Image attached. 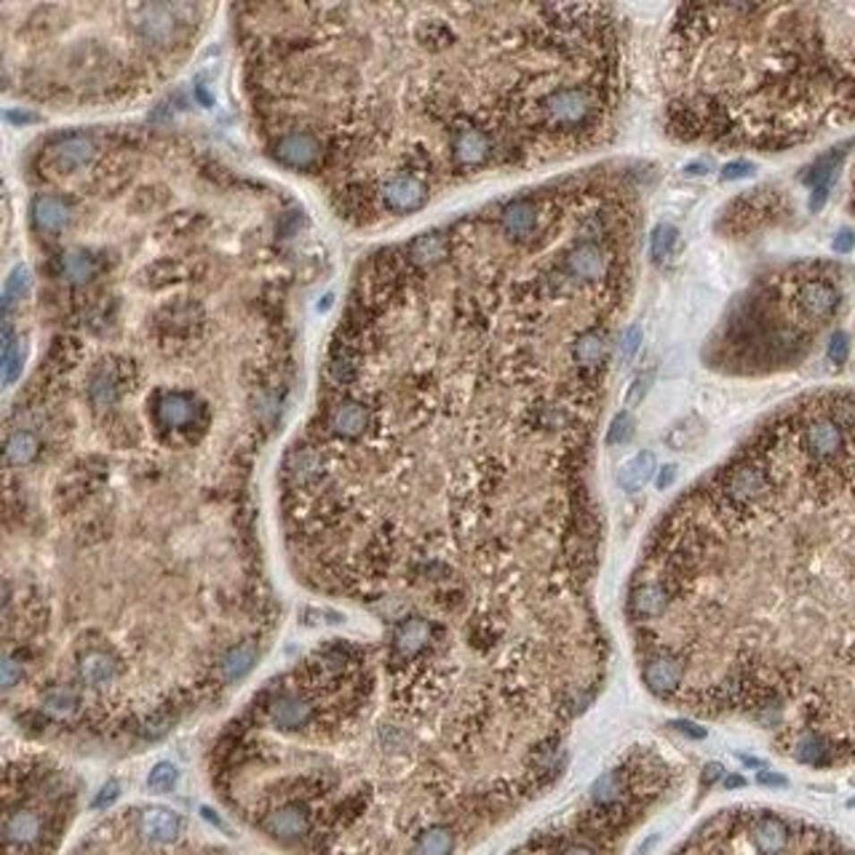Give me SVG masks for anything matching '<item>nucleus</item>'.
<instances>
[{"label": "nucleus", "mask_w": 855, "mask_h": 855, "mask_svg": "<svg viewBox=\"0 0 855 855\" xmlns=\"http://www.w3.org/2000/svg\"><path fill=\"white\" fill-rule=\"evenodd\" d=\"M596 110V99L588 89L583 86H564L551 91L543 99V115L545 124L556 126V129H572V126H583Z\"/></svg>", "instance_id": "obj_1"}, {"label": "nucleus", "mask_w": 855, "mask_h": 855, "mask_svg": "<svg viewBox=\"0 0 855 855\" xmlns=\"http://www.w3.org/2000/svg\"><path fill=\"white\" fill-rule=\"evenodd\" d=\"M436 626L425 618H406L396 626L393 631V645H390V655L398 666H406L409 661H415L417 655L431 653L433 642H436ZM393 663V666H396Z\"/></svg>", "instance_id": "obj_2"}, {"label": "nucleus", "mask_w": 855, "mask_h": 855, "mask_svg": "<svg viewBox=\"0 0 855 855\" xmlns=\"http://www.w3.org/2000/svg\"><path fill=\"white\" fill-rule=\"evenodd\" d=\"M607 252L596 241H580L564 257V273L572 281H599L607 273Z\"/></svg>", "instance_id": "obj_3"}, {"label": "nucleus", "mask_w": 855, "mask_h": 855, "mask_svg": "<svg viewBox=\"0 0 855 855\" xmlns=\"http://www.w3.org/2000/svg\"><path fill=\"white\" fill-rule=\"evenodd\" d=\"M797 303L805 319L810 321H826L834 316L840 305V292L829 281H805L797 292Z\"/></svg>", "instance_id": "obj_4"}, {"label": "nucleus", "mask_w": 855, "mask_h": 855, "mask_svg": "<svg viewBox=\"0 0 855 855\" xmlns=\"http://www.w3.org/2000/svg\"><path fill=\"white\" fill-rule=\"evenodd\" d=\"M179 8L176 5H140L137 8V19H134V27L137 32L148 40V43H156V46H167L176 30V13Z\"/></svg>", "instance_id": "obj_5"}, {"label": "nucleus", "mask_w": 855, "mask_h": 855, "mask_svg": "<svg viewBox=\"0 0 855 855\" xmlns=\"http://www.w3.org/2000/svg\"><path fill=\"white\" fill-rule=\"evenodd\" d=\"M428 187L420 176L412 174H396L382 184V201L393 211H415L425 203Z\"/></svg>", "instance_id": "obj_6"}, {"label": "nucleus", "mask_w": 855, "mask_h": 855, "mask_svg": "<svg viewBox=\"0 0 855 855\" xmlns=\"http://www.w3.org/2000/svg\"><path fill=\"white\" fill-rule=\"evenodd\" d=\"M492 153V140L490 134H484L482 129H457L455 137H452V158L466 167V169H474V167H482Z\"/></svg>", "instance_id": "obj_7"}, {"label": "nucleus", "mask_w": 855, "mask_h": 855, "mask_svg": "<svg viewBox=\"0 0 855 855\" xmlns=\"http://www.w3.org/2000/svg\"><path fill=\"white\" fill-rule=\"evenodd\" d=\"M140 834L148 842H158V845H171L179 840L182 834V818L171 810L164 808H148L140 813Z\"/></svg>", "instance_id": "obj_8"}, {"label": "nucleus", "mask_w": 855, "mask_h": 855, "mask_svg": "<svg viewBox=\"0 0 855 855\" xmlns=\"http://www.w3.org/2000/svg\"><path fill=\"white\" fill-rule=\"evenodd\" d=\"M319 140L308 132H292V134H284L276 145V156L286 164V167H295V169H308L316 164L319 158Z\"/></svg>", "instance_id": "obj_9"}, {"label": "nucleus", "mask_w": 855, "mask_h": 855, "mask_svg": "<svg viewBox=\"0 0 855 855\" xmlns=\"http://www.w3.org/2000/svg\"><path fill=\"white\" fill-rule=\"evenodd\" d=\"M94 153H97V145L91 137L73 134L51 148V164L56 171H75L86 167L94 158Z\"/></svg>", "instance_id": "obj_10"}, {"label": "nucleus", "mask_w": 855, "mask_h": 855, "mask_svg": "<svg viewBox=\"0 0 855 855\" xmlns=\"http://www.w3.org/2000/svg\"><path fill=\"white\" fill-rule=\"evenodd\" d=\"M198 409H201V406H198L190 396H184V393H167V396H161V398L156 401V423H158L161 428H169V431L190 428L192 420H195V415H198Z\"/></svg>", "instance_id": "obj_11"}, {"label": "nucleus", "mask_w": 855, "mask_h": 855, "mask_svg": "<svg viewBox=\"0 0 855 855\" xmlns=\"http://www.w3.org/2000/svg\"><path fill=\"white\" fill-rule=\"evenodd\" d=\"M311 703L305 697H297V695H281V697H273L270 705H268V716L273 719V724L278 730H300L311 722Z\"/></svg>", "instance_id": "obj_12"}, {"label": "nucleus", "mask_w": 855, "mask_h": 855, "mask_svg": "<svg viewBox=\"0 0 855 855\" xmlns=\"http://www.w3.org/2000/svg\"><path fill=\"white\" fill-rule=\"evenodd\" d=\"M262 829H265L268 834L278 837V840H300V837L308 834L311 821H308V816H305L303 808L286 805V808L273 810L268 818H262Z\"/></svg>", "instance_id": "obj_13"}, {"label": "nucleus", "mask_w": 855, "mask_h": 855, "mask_svg": "<svg viewBox=\"0 0 855 855\" xmlns=\"http://www.w3.org/2000/svg\"><path fill=\"white\" fill-rule=\"evenodd\" d=\"M3 834H5V842L13 848V845H32L43 837V821L38 813L32 810H13L8 813L5 818V826H3Z\"/></svg>", "instance_id": "obj_14"}, {"label": "nucleus", "mask_w": 855, "mask_h": 855, "mask_svg": "<svg viewBox=\"0 0 855 855\" xmlns=\"http://www.w3.org/2000/svg\"><path fill=\"white\" fill-rule=\"evenodd\" d=\"M369 425V409L358 401H340L329 415V428L342 439H358Z\"/></svg>", "instance_id": "obj_15"}, {"label": "nucleus", "mask_w": 855, "mask_h": 855, "mask_svg": "<svg viewBox=\"0 0 855 855\" xmlns=\"http://www.w3.org/2000/svg\"><path fill=\"white\" fill-rule=\"evenodd\" d=\"M32 219H35L38 230L56 233L70 222V206L56 195H38L32 203Z\"/></svg>", "instance_id": "obj_16"}, {"label": "nucleus", "mask_w": 855, "mask_h": 855, "mask_svg": "<svg viewBox=\"0 0 855 855\" xmlns=\"http://www.w3.org/2000/svg\"><path fill=\"white\" fill-rule=\"evenodd\" d=\"M572 358L580 369H599L607 361V338L599 329H586L572 342Z\"/></svg>", "instance_id": "obj_17"}, {"label": "nucleus", "mask_w": 855, "mask_h": 855, "mask_svg": "<svg viewBox=\"0 0 855 855\" xmlns=\"http://www.w3.org/2000/svg\"><path fill=\"white\" fill-rule=\"evenodd\" d=\"M78 674L81 680L91 687H107L118 674V663L113 661V655L105 653H86L78 661Z\"/></svg>", "instance_id": "obj_18"}, {"label": "nucleus", "mask_w": 855, "mask_h": 855, "mask_svg": "<svg viewBox=\"0 0 855 855\" xmlns=\"http://www.w3.org/2000/svg\"><path fill=\"white\" fill-rule=\"evenodd\" d=\"M503 227L511 238H529L537 227V209L529 201H513L503 209Z\"/></svg>", "instance_id": "obj_19"}, {"label": "nucleus", "mask_w": 855, "mask_h": 855, "mask_svg": "<svg viewBox=\"0 0 855 855\" xmlns=\"http://www.w3.org/2000/svg\"><path fill=\"white\" fill-rule=\"evenodd\" d=\"M655 474V455L653 452H639L637 457H631L620 471H618V484L626 492H639L650 476Z\"/></svg>", "instance_id": "obj_20"}, {"label": "nucleus", "mask_w": 855, "mask_h": 855, "mask_svg": "<svg viewBox=\"0 0 855 855\" xmlns=\"http://www.w3.org/2000/svg\"><path fill=\"white\" fill-rule=\"evenodd\" d=\"M81 708V700L75 695V689L59 684V687H51L46 689L43 695V714L48 719H56V722H64V719H73Z\"/></svg>", "instance_id": "obj_21"}, {"label": "nucleus", "mask_w": 855, "mask_h": 855, "mask_svg": "<svg viewBox=\"0 0 855 855\" xmlns=\"http://www.w3.org/2000/svg\"><path fill=\"white\" fill-rule=\"evenodd\" d=\"M447 249H449V244L441 233H425V235L412 241L409 257L417 265H436L447 257Z\"/></svg>", "instance_id": "obj_22"}, {"label": "nucleus", "mask_w": 855, "mask_h": 855, "mask_svg": "<svg viewBox=\"0 0 855 855\" xmlns=\"http://www.w3.org/2000/svg\"><path fill=\"white\" fill-rule=\"evenodd\" d=\"M455 848V834L447 826H428L415 842V855H449Z\"/></svg>", "instance_id": "obj_23"}, {"label": "nucleus", "mask_w": 855, "mask_h": 855, "mask_svg": "<svg viewBox=\"0 0 855 855\" xmlns=\"http://www.w3.org/2000/svg\"><path fill=\"white\" fill-rule=\"evenodd\" d=\"M38 436L30 431H13L5 441V463L8 466H27L38 455Z\"/></svg>", "instance_id": "obj_24"}, {"label": "nucleus", "mask_w": 855, "mask_h": 855, "mask_svg": "<svg viewBox=\"0 0 855 855\" xmlns=\"http://www.w3.org/2000/svg\"><path fill=\"white\" fill-rule=\"evenodd\" d=\"M254 661H257V647H254L252 642H244V645L233 647V650L225 655V663H222L225 680H241L244 674L252 671Z\"/></svg>", "instance_id": "obj_25"}, {"label": "nucleus", "mask_w": 855, "mask_h": 855, "mask_svg": "<svg viewBox=\"0 0 855 855\" xmlns=\"http://www.w3.org/2000/svg\"><path fill=\"white\" fill-rule=\"evenodd\" d=\"M289 474L297 479V482H311L313 476H319L321 471V457L316 449L311 447H297L292 455H289Z\"/></svg>", "instance_id": "obj_26"}, {"label": "nucleus", "mask_w": 855, "mask_h": 855, "mask_svg": "<svg viewBox=\"0 0 855 855\" xmlns=\"http://www.w3.org/2000/svg\"><path fill=\"white\" fill-rule=\"evenodd\" d=\"M21 358H24V350L21 345L13 340L8 324L3 327V358H0V369H3V385H11L19 372H21Z\"/></svg>", "instance_id": "obj_27"}, {"label": "nucleus", "mask_w": 855, "mask_h": 855, "mask_svg": "<svg viewBox=\"0 0 855 855\" xmlns=\"http://www.w3.org/2000/svg\"><path fill=\"white\" fill-rule=\"evenodd\" d=\"M97 273V260L86 252H70L62 257V276L70 281H89Z\"/></svg>", "instance_id": "obj_28"}, {"label": "nucleus", "mask_w": 855, "mask_h": 855, "mask_svg": "<svg viewBox=\"0 0 855 855\" xmlns=\"http://www.w3.org/2000/svg\"><path fill=\"white\" fill-rule=\"evenodd\" d=\"M91 401L97 409H110L118 401V380L107 372H99L91 382Z\"/></svg>", "instance_id": "obj_29"}, {"label": "nucleus", "mask_w": 855, "mask_h": 855, "mask_svg": "<svg viewBox=\"0 0 855 855\" xmlns=\"http://www.w3.org/2000/svg\"><path fill=\"white\" fill-rule=\"evenodd\" d=\"M677 227L671 225H658L655 233H653V241H650V252H653V260L655 262H666L671 257V249L677 244Z\"/></svg>", "instance_id": "obj_30"}, {"label": "nucleus", "mask_w": 855, "mask_h": 855, "mask_svg": "<svg viewBox=\"0 0 855 855\" xmlns=\"http://www.w3.org/2000/svg\"><path fill=\"white\" fill-rule=\"evenodd\" d=\"M176 778H179V770H176L171 762H161V765H156V767L150 770L148 786H150L153 791H158V794H167V791L174 789Z\"/></svg>", "instance_id": "obj_31"}, {"label": "nucleus", "mask_w": 855, "mask_h": 855, "mask_svg": "<svg viewBox=\"0 0 855 855\" xmlns=\"http://www.w3.org/2000/svg\"><path fill=\"white\" fill-rule=\"evenodd\" d=\"M27 281H30L27 268L19 265V268L11 273V278L5 281V292H3V308H5V313L11 311V305L16 303V297H21V292L27 289Z\"/></svg>", "instance_id": "obj_32"}, {"label": "nucleus", "mask_w": 855, "mask_h": 855, "mask_svg": "<svg viewBox=\"0 0 855 855\" xmlns=\"http://www.w3.org/2000/svg\"><path fill=\"white\" fill-rule=\"evenodd\" d=\"M631 433H634V420H631V415L628 412H620V415H615V420H612V425H610V433H607V444H626L628 439H631Z\"/></svg>", "instance_id": "obj_33"}, {"label": "nucleus", "mask_w": 855, "mask_h": 855, "mask_svg": "<svg viewBox=\"0 0 855 855\" xmlns=\"http://www.w3.org/2000/svg\"><path fill=\"white\" fill-rule=\"evenodd\" d=\"M355 372L358 369H355V363L347 355H335L332 363H329V374H332V380L338 385H350L355 380Z\"/></svg>", "instance_id": "obj_34"}, {"label": "nucleus", "mask_w": 855, "mask_h": 855, "mask_svg": "<svg viewBox=\"0 0 855 855\" xmlns=\"http://www.w3.org/2000/svg\"><path fill=\"white\" fill-rule=\"evenodd\" d=\"M171 724H174L171 714H153V716L142 719L140 732H142L145 738H161V735H167V732H169Z\"/></svg>", "instance_id": "obj_35"}, {"label": "nucleus", "mask_w": 855, "mask_h": 855, "mask_svg": "<svg viewBox=\"0 0 855 855\" xmlns=\"http://www.w3.org/2000/svg\"><path fill=\"white\" fill-rule=\"evenodd\" d=\"M21 663L13 661V655H3V663H0V687L3 689H11L13 684L21 680Z\"/></svg>", "instance_id": "obj_36"}, {"label": "nucleus", "mask_w": 855, "mask_h": 855, "mask_svg": "<svg viewBox=\"0 0 855 855\" xmlns=\"http://www.w3.org/2000/svg\"><path fill=\"white\" fill-rule=\"evenodd\" d=\"M639 345H642V327H628V329L623 332V338H620V355H623V361H631V358L637 355Z\"/></svg>", "instance_id": "obj_37"}, {"label": "nucleus", "mask_w": 855, "mask_h": 855, "mask_svg": "<svg viewBox=\"0 0 855 855\" xmlns=\"http://www.w3.org/2000/svg\"><path fill=\"white\" fill-rule=\"evenodd\" d=\"M848 353H851L848 335H845V332H837V335L832 338V342H829V350H826L829 361H832V363H845V361H848Z\"/></svg>", "instance_id": "obj_38"}, {"label": "nucleus", "mask_w": 855, "mask_h": 855, "mask_svg": "<svg viewBox=\"0 0 855 855\" xmlns=\"http://www.w3.org/2000/svg\"><path fill=\"white\" fill-rule=\"evenodd\" d=\"M754 174V164L751 161H732L722 169V179L724 182H732V179H743V176H751Z\"/></svg>", "instance_id": "obj_39"}, {"label": "nucleus", "mask_w": 855, "mask_h": 855, "mask_svg": "<svg viewBox=\"0 0 855 855\" xmlns=\"http://www.w3.org/2000/svg\"><path fill=\"white\" fill-rule=\"evenodd\" d=\"M118 794H121V786L115 783V781H110L99 794H97V799H94V808H107V805H113L115 799H118Z\"/></svg>", "instance_id": "obj_40"}, {"label": "nucleus", "mask_w": 855, "mask_h": 855, "mask_svg": "<svg viewBox=\"0 0 855 855\" xmlns=\"http://www.w3.org/2000/svg\"><path fill=\"white\" fill-rule=\"evenodd\" d=\"M834 252L837 254H848V252H853L855 246V235L851 230H842V233H837V238H834Z\"/></svg>", "instance_id": "obj_41"}, {"label": "nucleus", "mask_w": 855, "mask_h": 855, "mask_svg": "<svg viewBox=\"0 0 855 855\" xmlns=\"http://www.w3.org/2000/svg\"><path fill=\"white\" fill-rule=\"evenodd\" d=\"M647 388H650V374H639L637 382H634V388H631V393H628V401H631V404H639L642 396L647 393Z\"/></svg>", "instance_id": "obj_42"}, {"label": "nucleus", "mask_w": 855, "mask_h": 855, "mask_svg": "<svg viewBox=\"0 0 855 855\" xmlns=\"http://www.w3.org/2000/svg\"><path fill=\"white\" fill-rule=\"evenodd\" d=\"M674 479H677V466H663L655 484H658V490H669L674 484Z\"/></svg>", "instance_id": "obj_43"}, {"label": "nucleus", "mask_w": 855, "mask_h": 855, "mask_svg": "<svg viewBox=\"0 0 855 855\" xmlns=\"http://www.w3.org/2000/svg\"><path fill=\"white\" fill-rule=\"evenodd\" d=\"M677 727L684 730V732H689V735H695V738H703V735H705L700 727H695V724H689V722H677Z\"/></svg>", "instance_id": "obj_44"}, {"label": "nucleus", "mask_w": 855, "mask_h": 855, "mask_svg": "<svg viewBox=\"0 0 855 855\" xmlns=\"http://www.w3.org/2000/svg\"><path fill=\"white\" fill-rule=\"evenodd\" d=\"M561 855H596L591 848H586V845H572V848H567Z\"/></svg>", "instance_id": "obj_45"}, {"label": "nucleus", "mask_w": 855, "mask_h": 855, "mask_svg": "<svg viewBox=\"0 0 855 855\" xmlns=\"http://www.w3.org/2000/svg\"><path fill=\"white\" fill-rule=\"evenodd\" d=\"M708 171V164H692V167H687V174H705Z\"/></svg>", "instance_id": "obj_46"}]
</instances>
